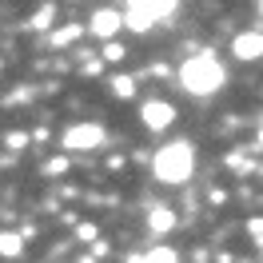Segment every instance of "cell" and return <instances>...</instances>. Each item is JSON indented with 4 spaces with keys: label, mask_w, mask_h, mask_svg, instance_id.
Returning a JSON list of instances; mask_svg holds the SVG:
<instances>
[{
    "label": "cell",
    "mask_w": 263,
    "mask_h": 263,
    "mask_svg": "<svg viewBox=\"0 0 263 263\" xmlns=\"http://www.w3.org/2000/svg\"><path fill=\"white\" fill-rule=\"evenodd\" d=\"M180 84H183V92H192V96H212L215 88L223 84V64L215 60L212 52L187 56L180 68Z\"/></svg>",
    "instance_id": "6da1fadb"
},
{
    "label": "cell",
    "mask_w": 263,
    "mask_h": 263,
    "mask_svg": "<svg viewBox=\"0 0 263 263\" xmlns=\"http://www.w3.org/2000/svg\"><path fill=\"white\" fill-rule=\"evenodd\" d=\"M152 167H156V176L164 183H183L187 176H192V167H196V148L192 144H167V148L156 152V160H152Z\"/></svg>",
    "instance_id": "7a4b0ae2"
},
{
    "label": "cell",
    "mask_w": 263,
    "mask_h": 263,
    "mask_svg": "<svg viewBox=\"0 0 263 263\" xmlns=\"http://www.w3.org/2000/svg\"><path fill=\"white\" fill-rule=\"evenodd\" d=\"M176 12V4H144V0H136L128 8H120V20H124V28L132 32H148L152 24H160Z\"/></svg>",
    "instance_id": "3957f363"
},
{
    "label": "cell",
    "mask_w": 263,
    "mask_h": 263,
    "mask_svg": "<svg viewBox=\"0 0 263 263\" xmlns=\"http://www.w3.org/2000/svg\"><path fill=\"white\" fill-rule=\"evenodd\" d=\"M104 144V128H100L96 120H88V124H76V128L64 132V148L68 152H84V148H100Z\"/></svg>",
    "instance_id": "277c9868"
},
{
    "label": "cell",
    "mask_w": 263,
    "mask_h": 263,
    "mask_svg": "<svg viewBox=\"0 0 263 263\" xmlns=\"http://www.w3.org/2000/svg\"><path fill=\"white\" fill-rule=\"evenodd\" d=\"M140 120H144V128L164 132V128H172V120H176V108H172L167 100H148V104L140 108Z\"/></svg>",
    "instance_id": "5b68a950"
},
{
    "label": "cell",
    "mask_w": 263,
    "mask_h": 263,
    "mask_svg": "<svg viewBox=\"0 0 263 263\" xmlns=\"http://www.w3.org/2000/svg\"><path fill=\"white\" fill-rule=\"evenodd\" d=\"M124 28V20H120V8H100L96 16L88 20V32L92 36H100V40H108L112 44V36Z\"/></svg>",
    "instance_id": "8992f818"
},
{
    "label": "cell",
    "mask_w": 263,
    "mask_h": 263,
    "mask_svg": "<svg viewBox=\"0 0 263 263\" xmlns=\"http://www.w3.org/2000/svg\"><path fill=\"white\" fill-rule=\"evenodd\" d=\"M231 56L235 60H263V32H239L231 40Z\"/></svg>",
    "instance_id": "52a82bcc"
},
{
    "label": "cell",
    "mask_w": 263,
    "mask_h": 263,
    "mask_svg": "<svg viewBox=\"0 0 263 263\" xmlns=\"http://www.w3.org/2000/svg\"><path fill=\"white\" fill-rule=\"evenodd\" d=\"M148 228H152V235H167V231L176 228V215L167 212V208H156V212L148 215Z\"/></svg>",
    "instance_id": "ba28073f"
},
{
    "label": "cell",
    "mask_w": 263,
    "mask_h": 263,
    "mask_svg": "<svg viewBox=\"0 0 263 263\" xmlns=\"http://www.w3.org/2000/svg\"><path fill=\"white\" fill-rule=\"evenodd\" d=\"M20 251H24V243H20V235H12V231H0V255H8V259H16Z\"/></svg>",
    "instance_id": "9c48e42d"
},
{
    "label": "cell",
    "mask_w": 263,
    "mask_h": 263,
    "mask_svg": "<svg viewBox=\"0 0 263 263\" xmlns=\"http://www.w3.org/2000/svg\"><path fill=\"white\" fill-rule=\"evenodd\" d=\"M80 24H68V28H56V32H52V44H56V48H64V44H72V40H80Z\"/></svg>",
    "instance_id": "30bf717a"
},
{
    "label": "cell",
    "mask_w": 263,
    "mask_h": 263,
    "mask_svg": "<svg viewBox=\"0 0 263 263\" xmlns=\"http://www.w3.org/2000/svg\"><path fill=\"white\" fill-rule=\"evenodd\" d=\"M140 263H180V255H176L172 247H156V251H148Z\"/></svg>",
    "instance_id": "8fae6325"
},
{
    "label": "cell",
    "mask_w": 263,
    "mask_h": 263,
    "mask_svg": "<svg viewBox=\"0 0 263 263\" xmlns=\"http://www.w3.org/2000/svg\"><path fill=\"white\" fill-rule=\"evenodd\" d=\"M112 92L120 100H132V96H136V80H132V76H116V80H112Z\"/></svg>",
    "instance_id": "7c38bea8"
},
{
    "label": "cell",
    "mask_w": 263,
    "mask_h": 263,
    "mask_svg": "<svg viewBox=\"0 0 263 263\" xmlns=\"http://www.w3.org/2000/svg\"><path fill=\"white\" fill-rule=\"evenodd\" d=\"M52 16H56V8L48 4V8H40V12H36V16L28 20V28H36V32H44V28L52 24Z\"/></svg>",
    "instance_id": "4fadbf2b"
},
{
    "label": "cell",
    "mask_w": 263,
    "mask_h": 263,
    "mask_svg": "<svg viewBox=\"0 0 263 263\" xmlns=\"http://www.w3.org/2000/svg\"><path fill=\"white\" fill-rule=\"evenodd\" d=\"M104 60H112V64H120V60H124V48H120V44H108V48H104Z\"/></svg>",
    "instance_id": "5bb4252c"
},
{
    "label": "cell",
    "mask_w": 263,
    "mask_h": 263,
    "mask_svg": "<svg viewBox=\"0 0 263 263\" xmlns=\"http://www.w3.org/2000/svg\"><path fill=\"white\" fill-rule=\"evenodd\" d=\"M28 140H32V136H28V132H12V136H8V148H24V144H28Z\"/></svg>",
    "instance_id": "9a60e30c"
},
{
    "label": "cell",
    "mask_w": 263,
    "mask_h": 263,
    "mask_svg": "<svg viewBox=\"0 0 263 263\" xmlns=\"http://www.w3.org/2000/svg\"><path fill=\"white\" fill-rule=\"evenodd\" d=\"M60 172H68V160H64V156H56V160L48 164V176H60Z\"/></svg>",
    "instance_id": "2e32d148"
},
{
    "label": "cell",
    "mask_w": 263,
    "mask_h": 263,
    "mask_svg": "<svg viewBox=\"0 0 263 263\" xmlns=\"http://www.w3.org/2000/svg\"><path fill=\"white\" fill-rule=\"evenodd\" d=\"M247 231H251V235H259V239H263V215H255V219H247Z\"/></svg>",
    "instance_id": "e0dca14e"
},
{
    "label": "cell",
    "mask_w": 263,
    "mask_h": 263,
    "mask_svg": "<svg viewBox=\"0 0 263 263\" xmlns=\"http://www.w3.org/2000/svg\"><path fill=\"white\" fill-rule=\"evenodd\" d=\"M255 144H259V148H263V124H259V132H255Z\"/></svg>",
    "instance_id": "ac0fdd59"
},
{
    "label": "cell",
    "mask_w": 263,
    "mask_h": 263,
    "mask_svg": "<svg viewBox=\"0 0 263 263\" xmlns=\"http://www.w3.org/2000/svg\"><path fill=\"white\" fill-rule=\"evenodd\" d=\"M259 16H263V4H259Z\"/></svg>",
    "instance_id": "d6986e66"
},
{
    "label": "cell",
    "mask_w": 263,
    "mask_h": 263,
    "mask_svg": "<svg viewBox=\"0 0 263 263\" xmlns=\"http://www.w3.org/2000/svg\"><path fill=\"white\" fill-rule=\"evenodd\" d=\"M259 251H263V239H259Z\"/></svg>",
    "instance_id": "ffe728a7"
}]
</instances>
